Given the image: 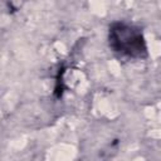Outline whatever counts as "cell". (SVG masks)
Listing matches in <instances>:
<instances>
[{
  "mask_svg": "<svg viewBox=\"0 0 161 161\" xmlns=\"http://www.w3.org/2000/svg\"><path fill=\"white\" fill-rule=\"evenodd\" d=\"M109 45L122 55L132 58H143L147 55L142 33L137 28L125 23L112 24L109 28Z\"/></svg>",
  "mask_w": 161,
  "mask_h": 161,
  "instance_id": "obj_1",
  "label": "cell"
}]
</instances>
